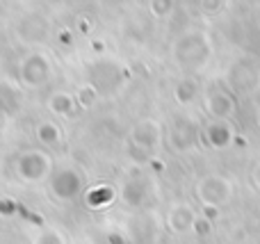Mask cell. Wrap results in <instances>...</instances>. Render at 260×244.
I'll return each mask as SVG.
<instances>
[{
    "instance_id": "obj_9",
    "label": "cell",
    "mask_w": 260,
    "mask_h": 244,
    "mask_svg": "<svg viewBox=\"0 0 260 244\" xmlns=\"http://www.w3.org/2000/svg\"><path fill=\"white\" fill-rule=\"evenodd\" d=\"M251 178H253V185H256L258 190H260V162L256 164V167H253V173H251Z\"/></svg>"
},
{
    "instance_id": "obj_3",
    "label": "cell",
    "mask_w": 260,
    "mask_h": 244,
    "mask_svg": "<svg viewBox=\"0 0 260 244\" xmlns=\"http://www.w3.org/2000/svg\"><path fill=\"white\" fill-rule=\"evenodd\" d=\"M206 112L212 121H229L235 112V98L224 89H215L206 96Z\"/></svg>"
},
{
    "instance_id": "obj_6",
    "label": "cell",
    "mask_w": 260,
    "mask_h": 244,
    "mask_svg": "<svg viewBox=\"0 0 260 244\" xmlns=\"http://www.w3.org/2000/svg\"><path fill=\"white\" fill-rule=\"evenodd\" d=\"M194 140H197V132H194V128L189 126L187 121H178L171 126L169 130V144L174 146L176 151H187L189 146L194 144Z\"/></svg>"
},
{
    "instance_id": "obj_10",
    "label": "cell",
    "mask_w": 260,
    "mask_h": 244,
    "mask_svg": "<svg viewBox=\"0 0 260 244\" xmlns=\"http://www.w3.org/2000/svg\"><path fill=\"white\" fill-rule=\"evenodd\" d=\"M258 126H260V110H258Z\"/></svg>"
},
{
    "instance_id": "obj_5",
    "label": "cell",
    "mask_w": 260,
    "mask_h": 244,
    "mask_svg": "<svg viewBox=\"0 0 260 244\" xmlns=\"http://www.w3.org/2000/svg\"><path fill=\"white\" fill-rule=\"evenodd\" d=\"M206 135L208 144L215 146V149H226V146L233 144L235 140V132H233V126L229 121H210L203 130Z\"/></svg>"
},
{
    "instance_id": "obj_2",
    "label": "cell",
    "mask_w": 260,
    "mask_h": 244,
    "mask_svg": "<svg viewBox=\"0 0 260 244\" xmlns=\"http://www.w3.org/2000/svg\"><path fill=\"white\" fill-rule=\"evenodd\" d=\"M231 194H233V183L219 173H210V176L201 178L197 185V196L206 205V210L224 205L231 199Z\"/></svg>"
},
{
    "instance_id": "obj_7",
    "label": "cell",
    "mask_w": 260,
    "mask_h": 244,
    "mask_svg": "<svg viewBox=\"0 0 260 244\" xmlns=\"http://www.w3.org/2000/svg\"><path fill=\"white\" fill-rule=\"evenodd\" d=\"M157 140H160V128L153 121H144L137 126V130L133 132V142L139 144L144 151H151L157 146Z\"/></svg>"
},
{
    "instance_id": "obj_4",
    "label": "cell",
    "mask_w": 260,
    "mask_h": 244,
    "mask_svg": "<svg viewBox=\"0 0 260 244\" xmlns=\"http://www.w3.org/2000/svg\"><path fill=\"white\" fill-rule=\"evenodd\" d=\"M167 224H169V228L174 233H187V231H192L194 224H197V213H194L192 205L178 203L169 210V215H167Z\"/></svg>"
},
{
    "instance_id": "obj_8",
    "label": "cell",
    "mask_w": 260,
    "mask_h": 244,
    "mask_svg": "<svg viewBox=\"0 0 260 244\" xmlns=\"http://www.w3.org/2000/svg\"><path fill=\"white\" fill-rule=\"evenodd\" d=\"M194 94H197V85H194L192 80H183L174 87V98L178 100L180 105H187L189 100L194 98Z\"/></svg>"
},
{
    "instance_id": "obj_1",
    "label": "cell",
    "mask_w": 260,
    "mask_h": 244,
    "mask_svg": "<svg viewBox=\"0 0 260 244\" xmlns=\"http://www.w3.org/2000/svg\"><path fill=\"white\" fill-rule=\"evenodd\" d=\"M174 55L185 68H201L210 57V41L203 32H189L176 41Z\"/></svg>"
}]
</instances>
